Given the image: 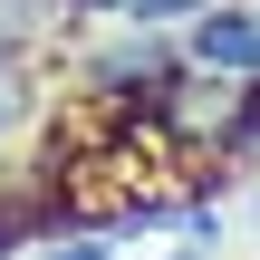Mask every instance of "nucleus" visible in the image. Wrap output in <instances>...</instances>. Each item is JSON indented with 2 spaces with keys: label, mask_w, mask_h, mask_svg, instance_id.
Segmentation results:
<instances>
[{
  "label": "nucleus",
  "mask_w": 260,
  "mask_h": 260,
  "mask_svg": "<svg viewBox=\"0 0 260 260\" xmlns=\"http://www.w3.org/2000/svg\"><path fill=\"white\" fill-rule=\"evenodd\" d=\"M29 116H39V87H29L19 48H0V145H10V135H29Z\"/></svg>",
  "instance_id": "3"
},
{
  "label": "nucleus",
  "mask_w": 260,
  "mask_h": 260,
  "mask_svg": "<svg viewBox=\"0 0 260 260\" xmlns=\"http://www.w3.org/2000/svg\"><path fill=\"white\" fill-rule=\"evenodd\" d=\"M77 77H87V96H106V106H164V87L183 77V29H96L87 39V58H77Z\"/></svg>",
  "instance_id": "1"
},
{
  "label": "nucleus",
  "mask_w": 260,
  "mask_h": 260,
  "mask_svg": "<svg viewBox=\"0 0 260 260\" xmlns=\"http://www.w3.org/2000/svg\"><path fill=\"white\" fill-rule=\"evenodd\" d=\"M183 68L260 87V0H222V10H203V19L183 29Z\"/></svg>",
  "instance_id": "2"
}]
</instances>
